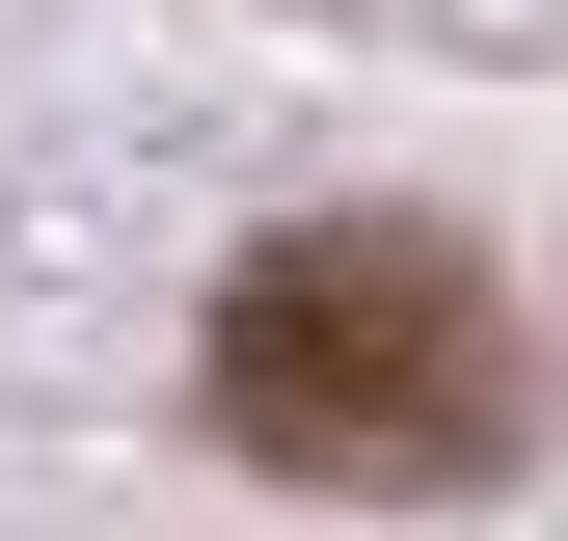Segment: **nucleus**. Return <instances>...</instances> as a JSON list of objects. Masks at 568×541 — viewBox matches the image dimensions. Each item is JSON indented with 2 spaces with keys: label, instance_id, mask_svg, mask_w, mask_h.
<instances>
[{
  "label": "nucleus",
  "instance_id": "obj_1",
  "mask_svg": "<svg viewBox=\"0 0 568 541\" xmlns=\"http://www.w3.org/2000/svg\"><path fill=\"white\" fill-rule=\"evenodd\" d=\"M515 298L434 244V217H298V244H244V298H217V433L271 460V488H352V514H434L515 460Z\"/></svg>",
  "mask_w": 568,
  "mask_h": 541
}]
</instances>
